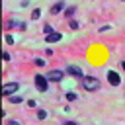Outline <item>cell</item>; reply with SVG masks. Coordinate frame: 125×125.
<instances>
[{
	"label": "cell",
	"instance_id": "6da1fadb",
	"mask_svg": "<svg viewBox=\"0 0 125 125\" xmlns=\"http://www.w3.org/2000/svg\"><path fill=\"white\" fill-rule=\"evenodd\" d=\"M80 82H82V86H84L86 92H96V90H100V86H102L96 76H82Z\"/></svg>",
	"mask_w": 125,
	"mask_h": 125
},
{
	"label": "cell",
	"instance_id": "7a4b0ae2",
	"mask_svg": "<svg viewBox=\"0 0 125 125\" xmlns=\"http://www.w3.org/2000/svg\"><path fill=\"white\" fill-rule=\"evenodd\" d=\"M33 80H35V88H37L39 92H47V88H49V78H47V76H43V74H35Z\"/></svg>",
	"mask_w": 125,
	"mask_h": 125
},
{
	"label": "cell",
	"instance_id": "3957f363",
	"mask_svg": "<svg viewBox=\"0 0 125 125\" xmlns=\"http://www.w3.org/2000/svg\"><path fill=\"white\" fill-rule=\"evenodd\" d=\"M18 90H20V84H18V82H6V84L2 86V90H0V94L8 98V96H12V94H16Z\"/></svg>",
	"mask_w": 125,
	"mask_h": 125
},
{
	"label": "cell",
	"instance_id": "277c9868",
	"mask_svg": "<svg viewBox=\"0 0 125 125\" xmlns=\"http://www.w3.org/2000/svg\"><path fill=\"white\" fill-rule=\"evenodd\" d=\"M64 74H66V70L55 68V70H49V72H47V78H49V82H61V80L64 78Z\"/></svg>",
	"mask_w": 125,
	"mask_h": 125
},
{
	"label": "cell",
	"instance_id": "5b68a950",
	"mask_svg": "<svg viewBox=\"0 0 125 125\" xmlns=\"http://www.w3.org/2000/svg\"><path fill=\"white\" fill-rule=\"evenodd\" d=\"M64 8H66V4H64V0H57L51 8H49V14L51 16H57V14H61V12H64Z\"/></svg>",
	"mask_w": 125,
	"mask_h": 125
},
{
	"label": "cell",
	"instance_id": "8992f818",
	"mask_svg": "<svg viewBox=\"0 0 125 125\" xmlns=\"http://www.w3.org/2000/svg\"><path fill=\"white\" fill-rule=\"evenodd\" d=\"M66 74H70V76H74V78H82L84 74H82V68L80 66H74V64H68L66 66Z\"/></svg>",
	"mask_w": 125,
	"mask_h": 125
},
{
	"label": "cell",
	"instance_id": "52a82bcc",
	"mask_svg": "<svg viewBox=\"0 0 125 125\" xmlns=\"http://www.w3.org/2000/svg\"><path fill=\"white\" fill-rule=\"evenodd\" d=\"M107 82H109L111 86H119V84H121V78H119V74H117L115 70H107Z\"/></svg>",
	"mask_w": 125,
	"mask_h": 125
},
{
	"label": "cell",
	"instance_id": "ba28073f",
	"mask_svg": "<svg viewBox=\"0 0 125 125\" xmlns=\"http://www.w3.org/2000/svg\"><path fill=\"white\" fill-rule=\"evenodd\" d=\"M61 37H62L61 31H53V33L45 35V41H47V43H57V41H61Z\"/></svg>",
	"mask_w": 125,
	"mask_h": 125
},
{
	"label": "cell",
	"instance_id": "9c48e42d",
	"mask_svg": "<svg viewBox=\"0 0 125 125\" xmlns=\"http://www.w3.org/2000/svg\"><path fill=\"white\" fill-rule=\"evenodd\" d=\"M74 12H76V6H68V8H64L62 18H64V20H70V18L74 16Z\"/></svg>",
	"mask_w": 125,
	"mask_h": 125
},
{
	"label": "cell",
	"instance_id": "30bf717a",
	"mask_svg": "<svg viewBox=\"0 0 125 125\" xmlns=\"http://www.w3.org/2000/svg\"><path fill=\"white\" fill-rule=\"evenodd\" d=\"M20 23H21V21H18V20H8V21L4 23V29H14V27H20Z\"/></svg>",
	"mask_w": 125,
	"mask_h": 125
},
{
	"label": "cell",
	"instance_id": "8fae6325",
	"mask_svg": "<svg viewBox=\"0 0 125 125\" xmlns=\"http://www.w3.org/2000/svg\"><path fill=\"white\" fill-rule=\"evenodd\" d=\"M8 100H10L12 104H21V102H23V98H21V96H18V94H12V96H8Z\"/></svg>",
	"mask_w": 125,
	"mask_h": 125
},
{
	"label": "cell",
	"instance_id": "7c38bea8",
	"mask_svg": "<svg viewBox=\"0 0 125 125\" xmlns=\"http://www.w3.org/2000/svg\"><path fill=\"white\" fill-rule=\"evenodd\" d=\"M41 18V10L39 8H33V12H31V20H39Z\"/></svg>",
	"mask_w": 125,
	"mask_h": 125
},
{
	"label": "cell",
	"instance_id": "4fadbf2b",
	"mask_svg": "<svg viewBox=\"0 0 125 125\" xmlns=\"http://www.w3.org/2000/svg\"><path fill=\"white\" fill-rule=\"evenodd\" d=\"M66 100H68V102H76V100H78V96H76L74 92H66Z\"/></svg>",
	"mask_w": 125,
	"mask_h": 125
},
{
	"label": "cell",
	"instance_id": "5bb4252c",
	"mask_svg": "<svg viewBox=\"0 0 125 125\" xmlns=\"http://www.w3.org/2000/svg\"><path fill=\"white\" fill-rule=\"evenodd\" d=\"M68 25H70V29H78V27H80V23H78L76 20H70V23H68Z\"/></svg>",
	"mask_w": 125,
	"mask_h": 125
},
{
	"label": "cell",
	"instance_id": "9a60e30c",
	"mask_svg": "<svg viewBox=\"0 0 125 125\" xmlns=\"http://www.w3.org/2000/svg\"><path fill=\"white\" fill-rule=\"evenodd\" d=\"M43 31H45V35H49V33H53V27H51L49 23H45V25H43Z\"/></svg>",
	"mask_w": 125,
	"mask_h": 125
},
{
	"label": "cell",
	"instance_id": "2e32d148",
	"mask_svg": "<svg viewBox=\"0 0 125 125\" xmlns=\"http://www.w3.org/2000/svg\"><path fill=\"white\" fill-rule=\"evenodd\" d=\"M4 41H6V45H14V37L12 35H4Z\"/></svg>",
	"mask_w": 125,
	"mask_h": 125
},
{
	"label": "cell",
	"instance_id": "e0dca14e",
	"mask_svg": "<svg viewBox=\"0 0 125 125\" xmlns=\"http://www.w3.org/2000/svg\"><path fill=\"white\" fill-rule=\"evenodd\" d=\"M45 117H47V111L45 109H39L37 111V119H45Z\"/></svg>",
	"mask_w": 125,
	"mask_h": 125
},
{
	"label": "cell",
	"instance_id": "ac0fdd59",
	"mask_svg": "<svg viewBox=\"0 0 125 125\" xmlns=\"http://www.w3.org/2000/svg\"><path fill=\"white\" fill-rule=\"evenodd\" d=\"M33 62H35V66H45V64H47V62H45L43 59H35Z\"/></svg>",
	"mask_w": 125,
	"mask_h": 125
},
{
	"label": "cell",
	"instance_id": "d6986e66",
	"mask_svg": "<svg viewBox=\"0 0 125 125\" xmlns=\"http://www.w3.org/2000/svg\"><path fill=\"white\" fill-rule=\"evenodd\" d=\"M105 31H109V25H102L100 27V33H105Z\"/></svg>",
	"mask_w": 125,
	"mask_h": 125
},
{
	"label": "cell",
	"instance_id": "ffe728a7",
	"mask_svg": "<svg viewBox=\"0 0 125 125\" xmlns=\"http://www.w3.org/2000/svg\"><path fill=\"white\" fill-rule=\"evenodd\" d=\"M2 59H4V61H10V53L4 51V53H2Z\"/></svg>",
	"mask_w": 125,
	"mask_h": 125
},
{
	"label": "cell",
	"instance_id": "44dd1931",
	"mask_svg": "<svg viewBox=\"0 0 125 125\" xmlns=\"http://www.w3.org/2000/svg\"><path fill=\"white\" fill-rule=\"evenodd\" d=\"M25 27H27V25H25V23H23V21H21V23H20V27H18V29H20V31H25Z\"/></svg>",
	"mask_w": 125,
	"mask_h": 125
},
{
	"label": "cell",
	"instance_id": "7402d4cb",
	"mask_svg": "<svg viewBox=\"0 0 125 125\" xmlns=\"http://www.w3.org/2000/svg\"><path fill=\"white\" fill-rule=\"evenodd\" d=\"M27 105H29V107H35L37 104H35V100H29V102H27Z\"/></svg>",
	"mask_w": 125,
	"mask_h": 125
},
{
	"label": "cell",
	"instance_id": "603a6c76",
	"mask_svg": "<svg viewBox=\"0 0 125 125\" xmlns=\"http://www.w3.org/2000/svg\"><path fill=\"white\" fill-rule=\"evenodd\" d=\"M121 68H123V70H125V61H121Z\"/></svg>",
	"mask_w": 125,
	"mask_h": 125
},
{
	"label": "cell",
	"instance_id": "cb8c5ba5",
	"mask_svg": "<svg viewBox=\"0 0 125 125\" xmlns=\"http://www.w3.org/2000/svg\"><path fill=\"white\" fill-rule=\"evenodd\" d=\"M121 2H125V0H121Z\"/></svg>",
	"mask_w": 125,
	"mask_h": 125
}]
</instances>
